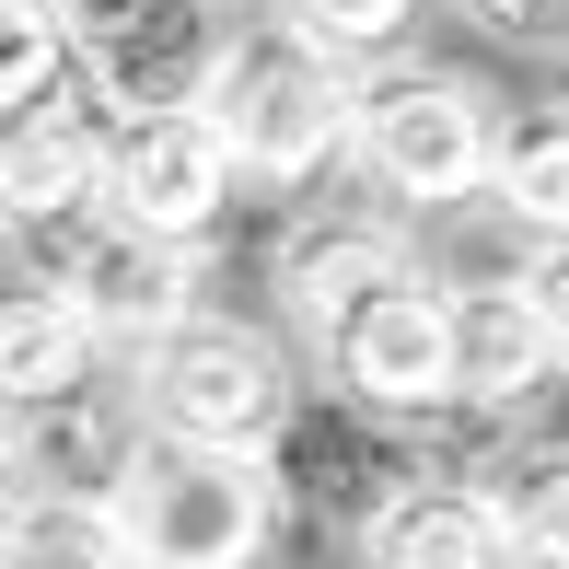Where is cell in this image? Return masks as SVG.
I'll return each instance as SVG.
<instances>
[{
  "label": "cell",
  "instance_id": "2e32d148",
  "mask_svg": "<svg viewBox=\"0 0 569 569\" xmlns=\"http://www.w3.org/2000/svg\"><path fill=\"white\" fill-rule=\"evenodd\" d=\"M477 477L511 523V569H569V442H500Z\"/></svg>",
  "mask_w": 569,
  "mask_h": 569
},
{
  "label": "cell",
  "instance_id": "6da1fadb",
  "mask_svg": "<svg viewBox=\"0 0 569 569\" xmlns=\"http://www.w3.org/2000/svg\"><path fill=\"white\" fill-rule=\"evenodd\" d=\"M198 106L232 140L256 198H315L360 151V59L302 36L291 12H268V23H232V59H221V82Z\"/></svg>",
  "mask_w": 569,
  "mask_h": 569
},
{
  "label": "cell",
  "instance_id": "ba28073f",
  "mask_svg": "<svg viewBox=\"0 0 569 569\" xmlns=\"http://www.w3.org/2000/svg\"><path fill=\"white\" fill-rule=\"evenodd\" d=\"M106 128L117 106L70 70L59 93L12 106V140H0V210H12V244H36L47 221H93L106 210Z\"/></svg>",
  "mask_w": 569,
  "mask_h": 569
},
{
  "label": "cell",
  "instance_id": "9a60e30c",
  "mask_svg": "<svg viewBox=\"0 0 569 569\" xmlns=\"http://www.w3.org/2000/svg\"><path fill=\"white\" fill-rule=\"evenodd\" d=\"M0 569H140V547H128L106 488H12Z\"/></svg>",
  "mask_w": 569,
  "mask_h": 569
},
{
  "label": "cell",
  "instance_id": "d6986e66",
  "mask_svg": "<svg viewBox=\"0 0 569 569\" xmlns=\"http://www.w3.org/2000/svg\"><path fill=\"white\" fill-rule=\"evenodd\" d=\"M535 291V315L558 326V349H569V244H523V268H511Z\"/></svg>",
  "mask_w": 569,
  "mask_h": 569
},
{
  "label": "cell",
  "instance_id": "8992f818",
  "mask_svg": "<svg viewBox=\"0 0 569 569\" xmlns=\"http://www.w3.org/2000/svg\"><path fill=\"white\" fill-rule=\"evenodd\" d=\"M244 163L210 128V106H151V117H117L106 128V221L128 232H163V244H210Z\"/></svg>",
  "mask_w": 569,
  "mask_h": 569
},
{
  "label": "cell",
  "instance_id": "4fadbf2b",
  "mask_svg": "<svg viewBox=\"0 0 569 569\" xmlns=\"http://www.w3.org/2000/svg\"><path fill=\"white\" fill-rule=\"evenodd\" d=\"M453 291H465V407H477V419L535 407L569 372V349H558V326L535 315V291L523 279H453Z\"/></svg>",
  "mask_w": 569,
  "mask_h": 569
},
{
  "label": "cell",
  "instance_id": "277c9868",
  "mask_svg": "<svg viewBox=\"0 0 569 569\" xmlns=\"http://www.w3.org/2000/svg\"><path fill=\"white\" fill-rule=\"evenodd\" d=\"M128 372V407H140V430H174V442H232V453H279L291 442V349L268 338V326L244 315H198L174 326L163 349L117 360Z\"/></svg>",
  "mask_w": 569,
  "mask_h": 569
},
{
  "label": "cell",
  "instance_id": "5bb4252c",
  "mask_svg": "<svg viewBox=\"0 0 569 569\" xmlns=\"http://www.w3.org/2000/svg\"><path fill=\"white\" fill-rule=\"evenodd\" d=\"M488 210L523 232V244H569V93H558V106H511L500 117Z\"/></svg>",
  "mask_w": 569,
  "mask_h": 569
},
{
  "label": "cell",
  "instance_id": "3957f363",
  "mask_svg": "<svg viewBox=\"0 0 569 569\" xmlns=\"http://www.w3.org/2000/svg\"><path fill=\"white\" fill-rule=\"evenodd\" d=\"M360 187L407 221H442L465 198H488V163H500V106H488L465 70L430 59H383L360 82Z\"/></svg>",
  "mask_w": 569,
  "mask_h": 569
},
{
  "label": "cell",
  "instance_id": "e0dca14e",
  "mask_svg": "<svg viewBox=\"0 0 569 569\" xmlns=\"http://www.w3.org/2000/svg\"><path fill=\"white\" fill-rule=\"evenodd\" d=\"M268 12H291L302 36H326L338 59H396L407 23H419V0H268Z\"/></svg>",
  "mask_w": 569,
  "mask_h": 569
},
{
  "label": "cell",
  "instance_id": "8fae6325",
  "mask_svg": "<svg viewBox=\"0 0 569 569\" xmlns=\"http://www.w3.org/2000/svg\"><path fill=\"white\" fill-rule=\"evenodd\" d=\"M93 383H117V349L93 338V315L59 291V268H12V291H0V396L70 407Z\"/></svg>",
  "mask_w": 569,
  "mask_h": 569
},
{
  "label": "cell",
  "instance_id": "9c48e42d",
  "mask_svg": "<svg viewBox=\"0 0 569 569\" xmlns=\"http://www.w3.org/2000/svg\"><path fill=\"white\" fill-rule=\"evenodd\" d=\"M232 59V23L221 0H140L117 12L106 36H82V82L106 93L117 117H151V106H198Z\"/></svg>",
  "mask_w": 569,
  "mask_h": 569
},
{
  "label": "cell",
  "instance_id": "ac0fdd59",
  "mask_svg": "<svg viewBox=\"0 0 569 569\" xmlns=\"http://www.w3.org/2000/svg\"><path fill=\"white\" fill-rule=\"evenodd\" d=\"M465 12L523 59H569V0H465Z\"/></svg>",
  "mask_w": 569,
  "mask_h": 569
},
{
  "label": "cell",
  "instance_id": "7c38bea8",
  "mask_svg": "<svg viewBox=\"0 0 569 569\" xmlns=\"http://www.w3.org/2000/svg\"><path fill=\"white\" fill-rule=\"evenodd\" d=\"M407 210H302L291 221V244L268 256V279H279V315L302 326V338H326V326L349 315L360 291H372V279H396V268H419V256H407V232H396Z\"/></svg>",
  "mask_w": 569,
  "mask_h": 569
},
{
  "label": "cell",
  "instance_id": "7a4b0ae2",
  "mask_svg": "<svg viewBox=\"0 0 569 569\" xmlns=\"http://www.w3.org/2000/svg\"><path fill=\"white\" fill-rule=\"evenodd\" d=\"M140 569H256L279 535V500H291V465L279 453H232V442H174V430H140L106 477Z\"/></svg>",
  "mask_w": 569,
  "mask_h": 569
},
{
  "label": "cell",
  "instance_id": "52a82bcc",
  "mask_svg": "<svg viewBox=\"0 0 569 569\" xmlns=\"http://www.w3.org/2000/svg\"><path fill=\"white\" fill-rule=\"evenodd\" d=\"M59 291L93 315V338L117 360L163 349L174 326H198V244H163V232H128V221H59Z\"/></svg>",
  "mask_w": 569,
  "mask_h": 569
},
{
  "label": "cell",
  "instance_id": "5b68a950",
  "mask_svg": "<svg viewBox=\"0 0 569 569\" xmlns=\"http://www.w3.org/2000/svg\"><path fill=\"white\" fill-rule=\"evenodd\" d=\"M315 360L338 372L360 419H442L465 407V291L430 268H396L315 338Z\"/></svg>",
  "mask_w": 569,
  "mask_h": 569
},
{
  "label": "cell",
  "instance_id": "30bf717a",
  "mask_svg": "<svg viewBox=\"0 0 569 569\" xmlns=\"http://www.w3.org/2000/svg\"><path fill=\"white\" fill-rule=\"evenodd\" d=\"M360 569H511V523L488 500V477H430L407 465L372 511H360Z\"/></svg>",
  "mask_w": 569,
  "mask_h": 569
}]
</instances>
